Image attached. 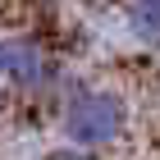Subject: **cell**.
Instances as JSON below:
<instances>
[{
    "label": "cell",
    "mask_w": 160,
    "mask_h": 160,
    "mask_svg": "<svg viewBox=\"0 0 160 160\" xmlns=\"http://www.w3.org/2000/svg\"><path fill=\"white\" fill-rule=\"evenodd\" d=\"M55 128H60V142L64 147H78V151H110L119 147L128 128H133V105L123 92L105 82H73L55 101Z\"/></svg>",
    "instance_id": "6da1fadb"
},
{
    "label": "cell",
    "mask_w": 160,
    "mask_h": 160,
    "mask_svg": "<svg viewBox=\"0 0 160 160\" xmlns=\"http://www.w3.org/2000/svg\"><path fill=\"white\" fill-rule=\"evenodd\" d=\"M0 82L9 96L23 101H60L73 78L64 73V60L32 32H0Z\"/></svg>",
    "instance_id": "7a4b0ae2"
},
{
    "label": "cell",
    "mask_w": 160,
    "mask_h": 160,
    "mask_svg": "<svg viewBox=\"0 0 160 160\" xmlns=\"http://www.w3.org/2000/svg\"><path fill=\"white\" fill-rule=\"evenodd\" d=\"M123 32L137 41V46H160V0H123Z\"/></svg>",
    "instance_id": "3957f363"
},
{
    "label": "cell",
    "mask_w": 160,
    "mask_h": 160,
    "mask_svg": "<svg viewBox=\"0 0 160 160\" xmlns=\"http://www.w3.org/2000/svg\"><path fill=\"white\" fill-rule=\"evenodd\" d=\"M46 160H96V156H92V151H78V147H64V142H60V147L50 151Z\"/></svg>",
    "instance_id": "277c9868"
},
{
    "label": "cell",
    "mask_w": 160,
    "mask_h": 160,
    "mask_svg": "<svg viewBox=\"0 0 160 160\" xmlns=\"http://www.w3.org/2000/svg\"><path fill=\"white\" fill-rule=\"evenodd\" d=\"M23 5H32V9H41V14H46V9H60L64 0H23Z\"/></svg>",
    "instance_id": "5b68a950"
},
{
    "label": "cell",
    "mask_w": 160,
    "mask_h": 160,
    "mask_svg": "<svg viewBox=\"0 0 160 160\" xmlns=\"http://www.w3.org/2000/svg\"><path fill=\"white\" fill-rule=\"evenodd\" d=\"M5 96H9V92H5V82H0V105H5Z\"/></svg>",
    "instance_id": "8992f818"
}]
</instances>
